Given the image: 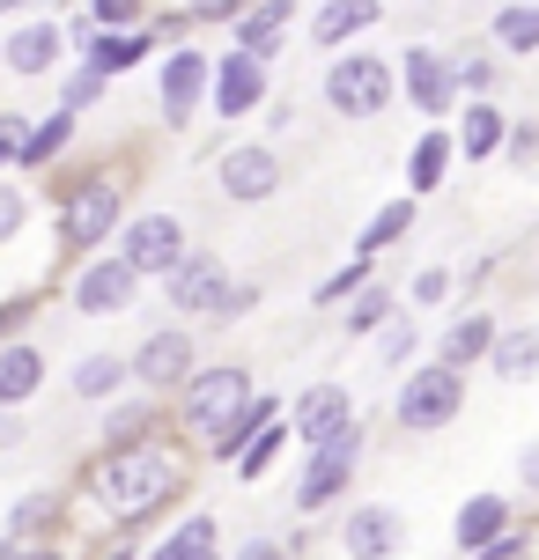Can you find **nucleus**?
I'll return each instance as SVG.
<instances>
[{
  "label": "nucleus",
  "mask_w": 539,
  "mask_h": 560,
  "mask_svg": "<svg viewBox=\"0 0 539 560\" xmlns=\"http://www.w3.org/2000/svg\"><path fill=\"white\" fill-rule=\"evenodd\" d=\"M282 450H288V420H282V428H266V435H259V443L244 450V457H237L229 472H237V479H244V487H252V479H266V472H274V465H282Z\"/></svg>",
  "instance_id": "58836bf2"
},
{
  "label": "nucleus",
  "mask_w": 539,
  "mask_h": 560,
  "mask_svg": "<svg viewBox=\"0 0 539 560\" xmlns=\"http://www.w3.org/2000/svg\"><path fill=\"white\" fill-rule=\"evenodd\" d=\"M177 420L171 398H118L104 413V450H141V443H163V428Z\"/></svg>",
  "instance_id": "4be33fe9"
},
{
  "label": "nucleus",
  "mask_w": 539,
  "mask_h": 560,
  "mask_svg": "<svg viewBox=\"0 0 539 560\" xmlns=\"http://www.w3.org/2000/svg\"><path fill=\"white\" fill-rule=\"evenodd\" d=\"M511 532H517V502L511 494H466V509H458V524H451V538H458L466 560H481L495 538H511Z\"/></svg>",
  "instance_id": "aec40b11"
},
{
  "label": "nucleus",
  "mask_w": 539,
  "mask_h": 560,
  "mask_svg": "<svg viewBox=\"0 0 539 560\" xmlns=\"http://www.w3.org/2000/svg\"><path fill=\"white\" fill-rule=\"evenodd\" d=\"M89 560H141V553H134V538H112L104 553H89Z\"/></svg>",
  "instance_id": "4d7b16f0"
},
{
  "label": "nucleus",
  "mask_w": 539,
  "mask_h": 560,
  "mask_svg": "<svg viewBox=\"0 0 539 560\" xmlns=\"http://www.w3.org/2000/svg\"><path fill=\"white\" fill-rule=\"evenodd\" d=\"M466 398H473V376L466 369H444L428 354V362L406 369V384L392 392V420H399V435H444L466 413Z\"/></svg>",
  "instance_id": "7ed1b4c3"
},
{
  "label": "nucleus",
  "mask_w": 539,
  "mask_h": 560,
  "mask_svg": "<svg viewBox=\"0 0 539 560\" xmlns=\"http://www.w3.org/2000/svg\"><path fill=\"white\" fill-rule=\"evenodd\" d=\"M451 133H458V155L466 163H488V155L511 148V118H503V104H466Z\"/></svg>",
  "instance_id": "c756f323"
},
{
  "label": "nucleus",
  "mask_w": 539,
  "mask_h": 560,
  "mask_svg": "<svg viewBox=\"0 0 539 560\" xmlns=\"http://www.w3.org/2000/svg\"><path fill=\"white\" fill-rule=\"evenodd\" d=\"M126 384H134V354H118V347H96V354H82V362L67 369V392L82 398V406H104V413L126 398Z\"/></svg>",
  "instance_id": "6ab92c4d"
},
{
  "label": "nucleus",
  "mask_w": 539,
  "mask_h": 560,
  "mask_svg": "<svg viewBox=\"0 0 539 560\" xmlns=\"http://www.w3.org/2000/svg\"><path fill=\"white\" fill-rule=\"evenodd\" d=\"M377 15H385V0H318V15H311V45L318 52H355L347 37H369L377 30Z\"/></svg>",
  "instance_id": "5701e85b"
},
{
  "label": "nucleus",
  "mask_w": 539,
  "mask_h": 560,
  "mask_svg": "<svg viewBox=\"0 0 539 560\" xmlns=\"http://www.w3.org/2000/svg\"><path fill=\"white\" fill-rule=\"evenodd\" d=\"M503 155H511L517 170H532V163H539V118H517V126H511V148H503Z\"/></svg>",
  "instance_id": "49530a36"
},
{
  "label": "nucleus",
  "mask_w": 539,
  "mask_h": 560,
  "mask_svg": "<svg viewBox=\"0 0 539 560\" xmlns=\"http://www.w3.org/2000/svg\"><path fill=\"white\" fill-rule=\"evenodd\" d=\"M59 532H67V494L59 487H30L23 502L8 509V538L15 546H59Z\"/></svg>",
  "instance_id": "393cba45"
},
{
  "label": "nucleus",
  "mask_w": 539,
  "mask_h": 560,
  "mask_svg": "<svg viewBox=\"0 0 539 560\" xmlns=\"http://www.w3.org/2000/svg\"><path fill=\"white\" fill-rule=\"evenodd\" d=\"M481 560H539V538L525 532V524H517V532H511V538H495V546H488Z\"/></svg>",
  "instance_id": "de8ad7c7"
},
{
  "label": "nucleus",
  "mask_w": 539,
  "mask_h": 560,
  "mask_svg": "<svg viewBox=\"0 0 539 560\" xmlns=\"http://www.w3.org/2000/svg\"><path fill=\"white\" fill-rule=\"evenodd\" d=\"M266 59H252V52H237L229 45L222 59H215V118H252V112H266Z\"/></svg>",
  "instance_id": "f3484780"
},
{
  "label": "nucleus",
  "mask_w": 539,
  "mask_h": 560,
  "mask_svg": "<svg viewBox=\"0 0 539 560\" xmlns=\"http://www.w3.org/2000/svg\"><path fill=\"white\" fill-rule=\"evenodd\" d=\"M488 369H495L503 384H532V376H539V325H517V332H503Z\"/></svg>",
  "instance_id": "72a5a7b5"
},
{
  "label": "nucleus",
  "mask_w": 539,
  "mask_h": 560,
  "mask_svg": "<svg viewBox=\"0 0 539 560\" xmlns=\"http://www.w3.org/2000/svg\"><path fill=\"white\" fill-rule=\"evenodd\" d=\"M67 52H74V37H67L59 15H30V23L8 30V74H23V82H45V74L59 82Z\"/></svg>",
  "instance_id": "2eb2a0df"
},
{
  "label": "nucleus",
  "mask_w": 539,
  "mask_h": 560,
  "mask_svg": "<svg viewBox=\"0 0 539 560\" xmlns=\"http://www.w3.org/2000/svg\"><path fill=\"white\" fill-rule=\"evenodd\" d=\"M495 339H503V325H495L488 310H458L451 325L436 332V362H444V369H466V376H473V369L495 362Z\"/></svg>",
  "instance_id": "a211bd4d"
},
{
  "label": "nucleus",
  "mask_w": 539,
  "mask_h": 560,
  "mask_svg": "<svg viewBox=\"0 0 539 560\" xmlns=\"http://www.w3.org/2000/svg\"><path fill=\"white\" fill-rule=\"evenodd\" d=\"M288 23H296V0H259L252 15H244V23L229 30V45H237V52H252V59H266V67H274V59L288 52Z\"/></svg>",
  "instance_id": "bb28decb"
},
{
  "label": "nucleus",
  "mask_w": 539,
  "mask_h": 560,
  "mask_svg": "<svg viewBox=\"0 0 539 560\" xmlns=\"http://www.w3.org/2000/svg\"><path fill=\"white\" fill-rule=\"evenodd\" d=\"M0 560H74L67 546H15V538L0 532Z\"/></svg>",
  "instance_id": "603ef678"
},
{
  "label": "nucleus",
  "mask_w": 539,
  "mask_h": 560,
  "mask_svg": "<svg viewBox=\"0 0 539 560\" xmlns=\"http://www.w3.org/2000/svg\"><path fill=\"white\" fill-rule=\"evenodd\" d=\"M0 74H8V37H0Z\"/></svg>",
  "instance_id": "bf43d9fd"
},
{
  "label": "nucleus",
  "mask_w": 539,
  "mask_h": 560,
  "mask_svg": "<svg viewBox=\"0 0 539 560\" xmlns=\"http://www.w3.org/2000/svg\"><path fill=\"white\" fill-rule=\"evenodd\" d=\"M199 369H207V362H199L193 332L163 317V325H156V332H141V347H134V392H141V398H177Z\"/></svg>",
  "instance_id": "0eeeda50"
},
{
  "label": "nucleus",
  "mask_w": 539,
  "mask_h": 560,
  "mask_svg": "<svg viewBox=\"0 0 539 560\" xmlns=\"http://www.w3.org/2000/svg\"><path fill=\"white\" fill-rule=\"evenodd\" d=\"M458 295V273L451 266H422V273H414V288H406V303L414 310H436V303H451Z\"/></svg>",
  "instance_id": "a19ab883"
},
{
  "label": "nucleus",
  "mask_w": 539,
  "mask_h": 560,
  "mask_svg": "<svg viewBox=\"0 0 539 560\" xmlns=\"http://www.w3.org/2000/svg\"><path fill=\"white\" fill-rule=\"evenodd\" d=\"M23 443V413H0V450H15Z\"/></svg>",
  "instance_id": "6e6d98bb"
},
{
  "label": "nucleus",
  "mask_w": 539,
  "mask_h": 560,
  "mask_svg": "<svg viewBox=\"0 0 539 560\" xmlns=\"http://www.w3.org/2000/svg\"><path fill=\"white\" fill-rule=\"evenodd\" d=\"M229 560H296V553H288V538H244Z\"/></svg>",
  "instance_id": "3c124183"
},
{
  "label": "nucleus",
  "mask_w": 539,
  "mask_h": 560,
  "mask_svg": "<svg viewBox=\"0 0 539 560\" xmlns=\"http://www.w3.org/2000/svg\"><path fill=\"white\" fill-rule=\"evenodd\" d=\"M414 347H422L414 317H392V332L377 339V362H385V369H414Z\"/></svg>",
  "instance_id": "79ce46f5"
},
{
  "label": "nucleus",
  "mask_w": 539,
  "mask_h": 560,
  "mask_svg": "<svg viewBox=\"0 0 539 560\" xmlns=\"http://www.w3.org/2000/svg\"><path fill=\"white\" fill-rule=\"evenodd\" d=\"M406 546V516L392 502H355L341 516V553L347 560H392Z\"/></svg>",
  "instance_id": "dca6fc26"
},
{
  "label": "nucleus",
  "mask_w": 539,
  "mask_h": 560,
  "mask_svg": "<svg viewBox=\"0 0 539 560\" xmlns=\"http://www.w3.org/2000/svg\"><path fill=\"white\" fill-rule=\"evenodd\" d=\"M45 376H53V362L37 339H0V413H23L45 392Z\"/></svg>",
  "instance_id": "412c9836"
},
{
  "label": "nucleus",
  "mask_w": 539,
  "mask_h": 560,
  "mask_svg": "<svg viewBox=\"0 0 539 560\" xmlns=\"http://www.w3.org/2000/svg\"><path fill=\"white\" fill-rule=\"evenodd\" d=\"M23 229H30V192L23 185H0V252H8Z\"/></svg>",
  "instance_id": "37998d69"
},
{
  "label": "nucleus",
  "mask_w": 539,
  "mask_h": 560,
  "mask_svg": "<svg viewBox=\"0 0 539 560\" xmlns=\"http://www.w3.org/2000/svg\"><path fill=\"white\" fill-rule=\"evenodd\" d=\"M126 222H134V214H126V177H112V170L67 177L53 192V244H59V258H74V266L118 252Z\"/></svg>",
  "instance_id": "f03ea898"
},
{
  "label": "nucleus",
  "mask_w": 539,
  "mask_h": 560,
  "mask_svg": "<svg viewBox=\"0 0 539 560\" xmlns=\"http://www.w3.org/2000/svg\"><path fill=\"white\" fill-rule=\"evenodd\" d=\"M67 148H74V112H59V104H53V112L30 126V148H23V163H15V170H23V177H45Z\"/></svg>",
  "instance_id": "2f4dec72"
},
{
  "label": "nucleus",
  "mask_w": 539,
  "mask_h": 560,
  "mask_svg": "<svg viewBox=\"0 0 539 560\" xmlns=\"http://www.w3.org/2000/svg\"><path fill=\"white\" fill-rule=\"evenodd\" d=\"M266 428H282V398H266V392H259L252 406H244V413L229 420V428H215V435L199 443V457H207V465H237V457H244V450H252L259 435H266Z\"/></svg>",
  "instance_id": "b1692460"
},
{
  "label": "nucleus",
  "mask_w": 539,
  "mask_h": 560,
  "mask_svg": "<svg viewBox=\"0 0 539 560\" xmlns=\"http://www.w3.org/2000/svg\"><path fill=\"white\" fill-rule=\"evenodd\" d=\"M148 560H222V524H215V509H193V516H177L171 532L148 546Z\"/></svg>",
  "instance_id": "c85d7f7f"
},
{
  "label": "nucleus",
  "mask_w": 539,
  "mask_h": 560,
  "mask_svg": "<svg viewBox=\"0 0 539 560\" xmlns=\"http://www.w3.org/2000/svg\"><path fill=\"white\" fill-rule=\"evenodd\" d=\"M89 23L96 30H148L156 15H148V0H82Z\"/></svg>",
  "instance_id": "ea45409f"
},
{
  "label": "nucleus",
  "mask_w": 539,
  "mask_h": 560,
  "mask_svg": "<svg viewBox=\"0 0 539 560\" xmlns=\"http://www.w3.org/2000/svg\"><path fill=\"white\" fill-rule=\"evenodd\" d=\"M406 96L399 89V59L385 52H341L333 67H325V104H333V118H347V126H369V118H385Z\"/></svg>",
  "instance_id": "20e7f679"
},
{
  "label": "nucleus",
  "mask_w": 539,
  "mask_h": 560,
  "mask_svg": "<svg viewBox=\"0 0 539 560\" xmlns=\"http://www.w3.org/2000/svg\"><path fill=\"white\" fill-rule=\"evenodd\" d=\"M399 89H406V104H414L428 126H444V118L466 112L458 59H451V52H436V45H406V59H399Z\"/></svg>",
  "instance_id": "1a4fd4ad"
},
{
  "label": "nucleus",
  "mask_w": 539,
  "mask_h": 560,
  "mask_svg": "<svg viewBox=\"0 0 539 560\" xmlns=\"http://www.w3.org/2000/svg\"><path fill=\"white\" fill-rule=\"evenodd\" d=\"M458 59V89H466V104H495V67H503V52L495 45H466V52H451Z\"/></svg>",
  "instance_id": "e433bc0d"
},
{
  "label": "nucleus",
  "mask_w": 539,
  "mask_h": 560,
  "mask_svg": "<svg viewBox=\"0 0 539 560\" xmlns=\"http://www.w3.org/2000/svg\"><path fill=\"white\" fill-rule=\"evenodd\" d=\"M0 339H8V295H0Z\"/></svg>",
  "instance_id": "13d9d810"
},
{
  "label": "nucleus",
  "mask_w": 539,
  "mask_h": 560,
  "mask_svg": "<svg viewBox=\"0 0 539 560\" xmlns=\"http://www.w3.org/2000/svg\"><path fill=\"white\" fill-rule=\"evenodd\" d=\"M199 112H215V52H199V45H171L163 67H156V118L185 133Z\"/></svg>",
  "instance_id": "423d86ee"
},
{
  "label": "nucleus",
  "mask_w": 539,
  "mask_h": 560,
  "mask_svg": "<svg viewBox=\"0 0 539 560\" xmlns=\"http://www.w3.org/2000/svg\"><path fill=\"white\" fill-rule=\"evenodd\" d=\"M369 288H377V258H347L341 273H325V280L311 288V303H318V310H347L355 295H369Z\"/></svg>",
  "instance_id": "f704fd0d"
},
{
  "label": "nucleus",
  "mask_w": 539,
  "mask_h": 560,
  "mask_svg": "<svg viewBox=\"0 0 539 560\" xmlns=\"http://www.w3.org/2000/svg\"><path fill=\"white\" fill-rule=\"evenodd\" d=\"M104 96H112V74H96V67H74V74H59V82H53V104H59V112H74V118H82L89 104H104Z\"/></svg>",
  "instance_id": "4c0bfd02"
},
{
  "label": "nucleus",
  "mask_w": 539,
  "mask_h": 560,
  "mask_svg": "<svg viewBox=\"0 0 539 560\" xmlns=\"http://www.w3.org/2000/svg\"><path fill=\"white\" fill-rule=\"evenodd\" d=\"M30 126H37V118H23V112H0V170H15V163H23Z\"/></svg>",
  "instance_id": "c03bdc74"
},
{
  "label": "nucleus",
  "mask_w": 539,
  "mask_h": 560,
  "mask_svg": "<svg viewBox=\"0 0 539 560\" xmlns=\"http://www.w3.org/2000/svg\"><path fill=\"white\" fill-rule=\"evenodd\" d=\"M451 163H458V133H451V126H428V133L414 140V148H406V199L444 192Z\"/></svg>",
  "instance_id": "cd10ccee"
},
{
  "label": "nucleus",
  "mask_w": 539,
  "mask_h": 560,
  "mask_svg": "<svg viewBox=\"0 0 539 560\" xmlns=\"http://www.w3.org/2000/svg\"><path fill=\"white\" fill-rule=\"evenodd\" d=\"M82 494L112 538H141L148 524L171 516V502H185V457L171 435L141 450H96L82 465Z\"/></svg>",
  "instance_id": "f257e3e1"
},
{
  "label": "nucleus",
  "mask_w": 539,
  "mask_h": 560,
  "mask_svg": "<svg viewBox=\"0 0 539 560\" xmlns=\"http://www.w3.org/2000/svg\"><path fill=\"white\" fill-rule=\"evenodd\" d=\"M163 52V37H156V30H96V37H89L82 45V67H96V74H134V67H141V59H156Z\"/></svg>",
  "instance_id": "a878e982"
},
{
  "label": "nucleus",
  "mask_w": 539,
  "mask_h": 560,
  "mask_svg": "<svg viewBox=\"0 0 539 560\" xmlns=\"http://www.w3.org/2000/svg\"><path fill=\"white\" fill-rule=\"evenodd\" d=\"M8 15H59V0H0V23H8Z\"/></svg>",
  "instance_id": "864d4df0"
},
{
  "label": "nucleus",
  "mask_w": 539,
  "mask_h": 560,
  "mask_svg": "<svg viewBox=\"0 0 539 560\" xmlns=\"http://www.w3.org/2000/svg\"><path fill=\"white\" fill-rule=\"evenodd\" d=\"M363 472V435H347V443H325V450H303V472H296V516H325V509L347 502V487Z\"/></svg>",
  "instance_id": "6e6552de"
},
{
  "label": "nucleus",
  "mask_w": 539,
  "mask_h": 560,
  "mask_svg": "<svg viewBox=\"0 0 539 560\" xmlns=\"http://www.w3.org/2000/svg\"><path fill=\"white\" fill-rule=\"evenodd\" d=\"M414 207H422V199H385V207H377V214L363 222V236H355V258H377V252H392L399 236L414 229Z\"/></svg>",
  "instance_id": "473e14b6"
},
{
  "label": "nucleus",
  "mask_w": 539,
  "mask_h": 560,
  "mask_svg": "<svg viewBox=\"0 0 539 560\" xmlns=\"http://www.w3.org/2000/svg\"><path fill=\"white\" fill-rule=\"evenodd\" d=\"M141 288L148 280L126 266V252H104V258H89V266L67 273V303L82 310V317H118V310L141 303Z\"/></svg>",
  "instance_id": "9d476101"
},
{
  "label": "nucleus",
  "mask_w": 539,
  "mask_h": 560,
  "mask_svg": "<svg viewBox=\"0 0 539 560\" xmlns=\"http://www.w3.org/2000/svg\"><path fill=\"white\" fill-rule=\"evenodd\" d=\"M288 435H296L303 450H325V443L363 435L355 392H347V384H311V392H296V406H288Z\"/></svg>",
  "instance_id": "9b49d317"
},
{
  "label": "nucleus",
  "mask_w": 539,
  "mask_h": 560,
  "mask_svg": "<svg viewBox=\"0 0 539 560\" xmlns=\"http://www.w3.org/2000/svg\"><path fill=\"white\" fill-rule=\"evenodd\" d=\"M392 317H399V295L392 288H385V280H377V288H369V295H355V303H347V339H363V332H392Z\"/></svg>",
  "instance_id": "c9c22d12"
},
{
  "label": "nucleus",
  "mask_w": 539,
  "mask_h": 560,
  "mask_svg": "<svg viewBox=\"0 0 539 560\" xmlns=\"http://www.w3.org/2000/svg\"><path fill=\"white\" fill-rule=\"evenodd\" d=\"M488 45H495L503 59H532L539 52V0H511V8H495Z\"/></svg>",
  "instance_id": "7c9ffc66"
},
{
  "label": "nucleus",
  "mask_w": 539,
  "mask_h": 560,
  "mask_svg": "<svg viewBox=\"0 0 539 560\" xmlns=\"http://www.w3.org/2000/svg\"><path fill=\"white\" fill-rule=\"evenodd\" d=\"M118 252H126V266H134L141 280H171L177 266L193 258V236H185L177 214H134L126 236H118Z\"/></svg>",
  "instance_id": "f8f14e48"
},
{
  "label": "nucleus",
  "mask_w": 539,
  "mask_h": 560,
  "mask_svg": "<svg viewBox=\"0 0 539 560\" xmlns=\"http://www.w3.org/2000/svg\"><path fill=\"white\" fill-rule=\"evenodd\" d=\"M488 280H495V258H473V266H466V280H458V288H466V295H481Z\"/></svg>",
  "instance_id": "5fc2aeb1"
},
{
  "label": "nucleus",
  "mask_w": 539,
  "mask_h": 560,
  "mask_svg": "<svg viewBox=\"0 0 539 560\" xmlns=\"http://www.w3.org/2000/svg\"><path fill=\"white\" fill-rule=\"evenodd\" d=\"M252 398H259V384H252V369H244V362H207L193 384L177 392V428L207 443V435H215V428H229V420L244 413Z\"/></svg>",
  "instance_id": "39448f33"
},
{
  "label": "nucleus",
  "mask_w": 539,
  "mask_h": 560,
  "mask_svg": "<svg viewBox=\"0 0 539 560\" xmlns=\"http://www.w3.org/2000/svg\"><path fill=\"white\" fill-rule=\"evenodd\" d=\"M282 148L274 140H237L222 163H215V185H222V199H237V207H266V199L282 192Z\"/></svg>",
  "instance_id": "ddd939ff"
},
{
  "label": "nucleus",
  "mask_w": 539,
  "mask_h": 560,
  "mask_svg": "<svg viewBox=\"0 0 539 560\" xmlns=\"http://www.w3.org/2000/svg\"><path fill=\"white\" fill-rule=\"evenodd\" d=\"M252 310H259V280H237V288H229V303H222V325L252 317Z\"/></svg>",
  "instance_id": "8fccbe9b"
},
{
  "label": "nucleus",
  "mask_w": 539,
  "mask_h": 560,
  "mask_svg": "<svg viewBox=\"0 0 539 560\" xmlns=\"http://www.w3.org/2000/svg\"><path fill=\"white\" fill-rule=\"evenodd\" d=\"M517 494H525V502H539V435L517 450Z\"/></svg>",
  "instance_id": "09e8293b"
},
{
  "label": "nucleus",
  "mask_w": 539,
  "mask_h": 560,
  "mask_svg": "<svg viewBox=\"0 0 539 560\" xmlns=\"http://www.w3.org/2000/svg\"><path fill=\"white\" fill-rule=\"evenodd\" d=\"M259 0H185V15H193V23H244V15H252Z\"/></svg>",
  "instance_id": "a18cd8bd"
},
{
  "label": "nucleus",
  "mask_w": 539,
  "mask_h": 560,
  "mask_svg": "<svg viewBox=\"0 0 539 560\" xmlns=\"http://www.w3.org/2000/svg\"><path fill=\"white\" fill-rule=\"evenodd\" d=\"M229 288H237V280H229L222 258H215V252H193L171 280H163V303H171V317H222Z\"/></svg>",
  "instance_id": "4468645a"
}]
</instances>
